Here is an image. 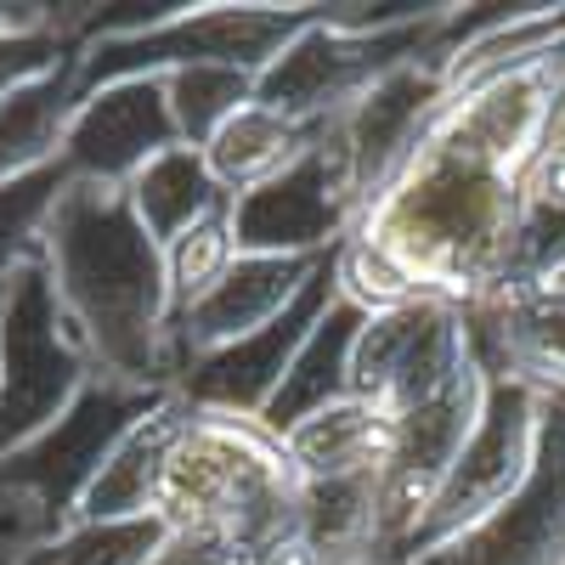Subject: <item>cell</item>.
Instances as JSON below:
<instances>
[{"mask_svg": "<svg viewBox=\"0 0 565 565\" xmlns=\"http://www.w3.org/2000/svg\"><path fill=\"white\" fill-rule=\"evenodd\" d=\"M565 7H521L447 57V85L362 199L334 282L362 311L514 289L532 181L559 141Z\"/></svg>", "mask_w": 565, "mask_h": 565, "instance_id": "cell-1", "label": "cell"}, {"mask_svg": "<svg viewBox=\"0 0 565 565\" xmlns=\"http://www.w3.org/2000/svg\"><path fill=\"white\" fill-rule=\"evenodd\" d=\"M40 266L90 373L130 391H175L164 249L119 186L68 181L45 221Z\"/></svg>", "mask_w": 565, "mask_h": 565, "instance_id": "cell-2", "label": "cell"}, {"mask_svg": "<svg viewBox=\"0 0 565 565\" xmlns=\"http://www.w3.org/2000/svg\"><path fill=\"white\" fill-rule=\"evenodd\" d=\"M159 521L232 543L244 565L300 543V476L282 436L244 413L193 407L159 487Z\"/></svg>", "mask_w": 565, "mask_h": 565, "instance_id": "cell-3", "label": "cell"}, {"mask_svg": "<svg viewBox=\"0 0 565 565\" xmlns=\"http://www.w3.org/2000/svg\"><path fill=\"white\" fill-rule=\"evenodd\" d=\"M164 391H130L114 380H90L52 430H40L29 447L0 458V543H7V554L52 537L74 521V509L85 487L97 481L114 441Z\"/></svg>", "mask_w": 565, "mask_h": 565, "instance_id": "cell-4", "label": "cell"}, {"mask_svg": "<svg viewBox=\"0 0 565 565\" xmlns=\"http://www.w3.org/2000/svg\"><path fill=\"white\" fill-rule=\"evenodd\" d=\"M317 7H277V0H199V7H170L159 23L90 40L79 52V97L114 79H148V74H181V68H244L260 79V68L289 45Z\"/></svg>", "mask_w": 565, "mask_h": 565, "instance_id": "cell-5", "label": "cell"}, {"mask_svg": "<svg viewBox=\"0 0 565 565\" xmlns=\"http://www.w3.org/2000/svg\"><path fill=\"white\" fill-rule=\"evenodd\" d=\"M452 7L436 0L424 18L413 23H391V29H334L317 18L282 45V52L260 68L255 79V103L289 114L295 125L306 130H328L340 125L345 108L362 97L367 85H380L385 74L407 68V63H424V57H441V29H447Z\"/></svg>", "mask_w": 565, "mask_h": 565, "instance_id": "cell-6", "label": "cell"}, {"mask_svg": "<svg viewBox=\"0 0 565 565\" xmlns=\"http://www.w3.org/2000/svg\"><path fill=\"white\" fill-rule=\"evenodd\" d=\"M543 413H548V391H532L521 380H492L476 436L463 441V452L447 469L441 492L430 498L424 521L413 526V537L402 543V554L391 565L447 554L458 537H469L487 514H498L514 492H521L526 476H532V463H537Z\"/></svg>", "mask_w": 565, "mask_h": 565, "instance_id": "cell-7", "label": "cell"}, {"mask_svg": "<svg viewBox=\"0 0 565 565\" xmlns=\"http://www.w3.org/2000/svg\"><path fill=\"white\" fill-rule=\"evenodd\" d=\"M90 380L97 373L63 328L52 277L34 260L0 295V458H12L40 430H52Z\"/></svg>", "mask_w": 565, "mask_h": 565, "instance_id": "cell-8", "label": "cell"}, {"mask_svg": "<svg viewBox=\"0 0 565 565\" xmlns=\"http://www.w3.org/2000/svg\"><path fill=\"white\" fill-rule=\"evenodd\" d=\"M463 362H476L469 311L452 300H402L362 317L351 351V396L402 418L430 402Z\"/></svg>", "mask_w": 565, "mask_h": 565, "instance_id": "cell-9", "label": "cell"}, {"mask_svg": "<svg viewBox=\"0 0 565 565\" xmlns=\"http://www.w3.org/2000/svg\"><path fill=\"white\" fill-rule=\"evenodd\" d=\"M487 385H492V373L476 356V362H463L430 402H418L396 418L391 458H385V476H380V559L385 565L402 554V543L424 521L430 498L441 492L447 469L458 463L463 441L476 436L481 407H487Z\"/></svg>", "mask_w": 565, "mask_h": 565, "instance_id": "cell-10", "label": "cell"}, {"mask_svg": "<svg viewBox=\"0 0 565 565\" xmlns=\"http://www.w3.org/2000/svg\"><path fill=\"white\" fill-rule=\"evenodd\" d=\"M356 210H362V193L351 181V164L334 148V136L322 130L300 164H289L255 193L232 199V238H238V255L322 260L345 244Z\"/></svg>", "mask_w": 565, "mask_h": 565, "instance_id": "cell-11", "label": "cell"}, {"mask_svg": "<svg viewBox=\"0 0 565 565\" xmlns=\"http://www.w3.org/2000/svg\"><path fill=\"white\" fill-rule=\"evenodd\" d=\"M170 148H181V130L170 114V85L159 74L114 79V85H97L79 97L68 141H63V175L90 181V186H119L125 193Z\"/></svg>", "mask_w": 565, "mask_h": 565, "instance_id": "cell-12", "label": "cell"}, {"mask_svg": "<svg viewBox=\"0 0 565 565\" xmlns=\"http://www.w3.org/2000/svg\"><path fill=\"white\" fill-rule=\"evenodd\" d=\"M340 300V282H334V260H328L317 277H311V289L282 311L277 322H266L260 334L238 340V345H226L204 362H193L175 380V391L193 402V407H210V413H244V418H260L282 385V373H289L295 351L306 345V334L322 322V311Z\"/></svg>", "mask_w": 565, "mask_h": 565, "instance_id": "cell-13", "label": "cell"}, {"mask_svg": "<svg viewBox=\"0 0 565 565\" xmlns=\"http://www.w3.org/2000/svg\"><path fill=\"white\" fill-rule=\"evenodd\" d=\"M430 565H565V396H548L526 487Z\"/></svg>", "mask_w": 565, "mask_h": 565, "instance_id": "cell-14", "label": "cell"}, {"mask_svg": "<svg viewBox=\"0 0 565 565\" xmlns=\"http://www.w3.org/2000/svg\"><path fill=\"white\" fill-rule=\"evenodd\" d=\"M328 260H334V255H322V260H300V255H238V260L226 266V277L215 282V289L193 311L175 317V328H170L175 380L193 362H204V356H215L226 345L260 334L266 322H277L282 311H289L311 289V277Z\"/></svg>", "mask_w": 565, "mask_h": 565, "instance_id": "cell-15", "label": "cell"}, {"mask_svg": "<svg viewBox=\"0 0 565 565\" xmlns=\"http://www.w3.org/2000/svg\"><path fill=\"white\" fill-rule=\"evenodd\" d=\"M469 340L492 380L565 396V282H514L469 311Z\"/></svg>", "mask_w": 565, "mask_h": 565, "instance_id": "cell-16", "label": "cell"}, {"mask_svg": "<svg viewBox=\"0 0 565 565\" xmlns=\"http://www.w3.org/2000/svg\"><path fill=\"white\" fill-rule=\"evenodd\" d=\"M441 85H447V57L407 63V68L385 74L380 85H367L362 97L345 108L340 125H328V136H334V148L345 153L351 181H356L362 199L380 186V175L396 164V153L407 148L413 130L424 125V114L436 108Z\"/></svg>", "mask_w": 565, "mask_h": 565, "instance_id": "cell-17", "label": "cell"}, {"mask_svg": "<svg viewBox=\"0 0 565 565\" xmlns=\"http://www.w3.org/2000/svg\"><path fill=\"white\" fill-rule=\"evenodd\" d=\"M186 418H193V402L181 391H164L114 441L97 481L85 487L74 521H159V487H164V469H170V452L186 430Z\"/></svg>", "mask_w": 565, "mask_h": 565, "instance_id": "cell-18", "label": "cell"}, {"mask_svg": "<svg viewBox=\"0 0 565 565\" xmlns=\"http://www.w3.org/2000/svg\"><path fill=\"white\" fill-rule=\"evenodd\" d=\"M391 436L396 418L380 413L373 402L340 396L317 413H306L300 424L282 430V452H289L295 476L306 487L317 481H380L385 458H391Z\"/></svg>", "mask_w": 565, "mask_h": 565, "instance_id": "cell-19", "label": "cell"}, {"mask_svg": "<svg viewBox=\"0 0 565 565\" xmlns=\"http://www.w3.org/2000/svg\"><path fill=\"white\" fill-rule=\"evenodd\" d=\"M74 108H79V52L23 79L12 97H0V181H23L63 164Z\"/></svg>", "mask_w": 565, "mask_h": 565, "instance_id": "cell-20", "label": "cell"}, {"mask_svg": "<svg viewBox=\"0 0 565 565\" xmlns=\"http://www.w3.org/2000/svg\"><path fill=\"white\" fill-rule=\"evenodd\" d=\"M317 136L322 130H306V125H295L289 114H277L266 103H244L199 153H204L221 193L244 199V193H255V186L277 181L289 164H300L317 148Z\"/></svg>", "mask_w": 565, "mask_h": 565, "instance_id": "cell-21", "label": "cell"}, {"mask_svg": "<svg viewBox=\"0 0 565 565\" xmlns=\"http://www.w3.org/2000/svg\"><path fill=\"white\" fill-rule=\"evenodd\" d=\"M362 306L356 300H334L322 311V322L306 334V345L295 351L289 373H282V385L271 396V407L260 413L266 430H289V424H300L306 413L328 407V402H340L351 396V351H356V334H362Z\"/></svg>", "mask_w": 565, "mask_h": 565, "instance_id": "cell-22", "label": "cell"}, {"mask_svg": "<svg viewBox=\"0 0 565 565\" xmlns=\"http://www.w3.org/2000/svg\"><path fill=\"white\" fill-rule=\"evenodd\" d=\"M125 199H130L136 221L148 226V238L159 249L175 244L186 226H199V221H210L215 210L232 204L221 186H215V175H210V164H204L199 148H170L164 159H153L148 170L125 186Z\"/></svg>", "mask_w": 565, "mask_h": 565, "instance_id": "cell-23", "label": "cell"}, {"mask_svg": "<svg viewBox=\"0 0 565 565\" xmlns=\"http://www.w3.org/2000/svg\"><path fill=\"white\" fill-rule=\"evenodd\" d=\"M159 543L164 521H68L63 532L7 554V565H148Z\"/></svg>", "mask_w": 565, "mask_h": 565, "instance_id": "cell-24", "label": "cell"}, {"mask_svg": "<svg viewBox=\"0 0 565 565\" xmlns=\"http://www.w3.org/2000/svg\"><path fill=\"white\" fill-rule=\"evenodd\" d=\"M63 186H68L63 164L40 170V175H23V181H0V295L40 260L45 221H52Z\"/></svg>", "mask_w": 565, "mask_h": 565, "instance_id": "cell-25", "label": "cell"}, {"mask_svg": "<svg viewBox=\"0 0 565 565\" xmlns=\"http://www.w3.org/2000/svg\"><path fill=\"white\" fill-rule=\"evenodd\" d=\"M238 260V238H232V204L215 210L210 221L186 226L175 244H164V282H170V328L175 317L193 311L215 282L226 277V266Z\"/></svg>", "mask_w": 565, "mask_h": 565, "instance_id": "cell-26", "label": "cell"}, {"mask_svg": "<svg viewBox=\"0 0 565 565\" xmlns=\"http://www.w3.org/2000/svg\"><path fill=\"white\" fill-rule=\"evenodd\" d=\"M164 85H170L181 148H204L244 103H255V74L244 68H181V74H164Z\"/></svg>", "mask_w": 565, "mask_h": 565, "instance_id": "cell-27", "label": "cell"}, {"mask_svg": "<svg viewBox=\"0 0 565 565\" xmlns=\"http://www.w3.org/2000/svg\"><path fill=\"white\" fill-rule=\"evenodd\" d=\"M148 565H244L238 548L210 537V532H164V543L153 548Z\"/></svg>", "mask_w": 565, "mask_h": 565, "instance_id": "cell-28", "label": "cell"}, {"mask_svg": "<svg viewBox=\"0 0 565 565\" xmlns=\"http://www.w3.org/2000/svg\"><path fill=\"white\" fill-rule=\"evenodd\" d=\"M548 282H565V266H559V271H554V277H548Z\"/></svg>", "mask_w": 565, "mask_h": 565, "instance_id": "cell-29", "label": "cell"}, {"mask_svg": "<svg viewBox=\"0 0 565 565\" xmlns=\"http://www.w3.org/2000/svg\"><path fill=\"white\" fill-rule=\"evenodd\" d=\"M0 565H7V543H0Z\"/></svg>", "mask_w": 565, "mask_h": 565, "instance_id": "cell-30", "label": "cell"}, {"mask_svg": "<svg viewBox=\"0 0 565 565\" xmlns=\"http://www.w3.org/2000/svg\"><path fill=\"white\" fill-rule=\"evenodd\" d=\"M413 565H430V559H413Z\"/></svg>", "mask_w": 565, "mask_h": 565, "instance_id": "cell-31", "label": "cell"}]
</instances>
